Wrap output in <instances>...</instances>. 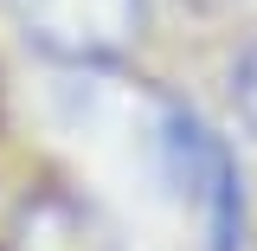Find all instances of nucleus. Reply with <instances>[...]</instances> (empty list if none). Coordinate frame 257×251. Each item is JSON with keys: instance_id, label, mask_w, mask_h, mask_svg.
I'll list each match as a JSON object with an SVG mask.
<instances>
[{"instance_id": "f257e3e1", "label": "nucleus", "mask_w": 257, "mask_h": 251, "mask_svg": "<svg viewBox=\"0 0 257 251\" xmlns=\"http://www.w3.org/2000/svg\"><path fill=\"white\" fill-rule=\"evenodd\" d=\"M155 155L167 187L180 193L199 219V245L206 251H244L251 238V200H244V174L238 155L225 148V135L193 103L180 97H155Z\"/></svg>"}, {"instance_id": "7ed1b4c3", "label": "nucleus", "mask_w": 257, "mask_h": 251, "mask_svg": "<svg viewBox=\"0 0 257 251\" xmlns=\"http://www.w3.org/2000/svg\"><path fill=\"white\" fill-rule=\"evenodd\" d=\"M7 251H122L103 206L64 181H45L13 200L7 213Z\"/></svg>"}, {"instance_id": "f03ea898", "label": "nucleus", "mask_w": 257, "mask_h": 251, "mask_svg": "<svg viewBox=\"0 0 257 251\" xmlns=\"http://www.w3.org/2000/svg\"><path fill=\"white\" fill-rule=\"evenodd\" d=\"M13 26L52 71H116L148 32V0H7Z\"/></svg>"}, {"instance_id": "20e7f679", "label": "nucleus", "mask_w": 257, "mask_h": 251, "mask_svg": "<svg viewBox=\"0 0 257 251\" xmlns=\"http://www.w3.org/2000/svg\"><path fill=\"white\" fill-rule=\"evenodd\" d=\"M231 97H238V116H244L251 135H257V45H244L238 64H231Z\"/></svg>"}]
</instances>
